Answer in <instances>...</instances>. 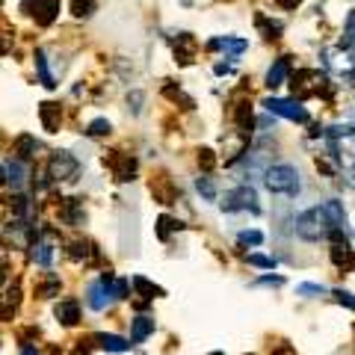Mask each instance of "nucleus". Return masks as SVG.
<instances>
[{"instance_id":"1","label":"nucleus","mask_w":355,"mask_h":355,"mask_svg":"<svg viewBox=\"0 0 355 355\" xmlns=\"http://www.w3.org/2000/svg\"><path fill=\"white\" fill-rule=\"evenodd\" d=\"M263 184H266V190H270V193L287 196V198H296L299 193H302V178H299V169H296V166H291V163L266 166Z\"/></svg>"},{"instance_id":"2","label":"nucleus","mask_w":355,"mask_h":355,"mask_svg":"<svg viewBox=\"0 0 355 355\" xmlns=\"http://www.w3.org/2000/svg\"><path fill=\"white\" fill-rule=\"evenodd\" d=\"M331 157L338 160V166L343 172L355 169V125H331L326 130Z\"/></svg>"},{"instance_id":"3","label":"nucleus","mask_w":355,"mask_h":355,"mask_svg":"<svg viewBox=\"0 0 355 355\" xmlns=\"http://www.w3.org/2000/svg\"><path fill=\"white\" fill-rule=\"evenodd\" d=\"M293 231H296V237H302L305 243H317V240L329 237V231H335V228H331L323 205H314L293 219Z\"/></svg>"},{"instance_id":"4","label":"nucleus","mask_w":355,"mask_h":355,"mask_svg":"<svg viewBox=\"0 0 355 355\" xmlns=\"http://www.w3.org/2000/svg\"><path fill=\"white\" fill-rule=\"evenodd\" d=\"M323 60H326V65L338 77H343V80H352V77H355V39L347 33V36H343L335 48H329L323 53Z\"/></svg>"},{"instance_id":"5","label":"nucleus","mask_w":355,"mask_h":355,"mask_svg":"<svg viewBox=\"0 0 355 355\" xmlns=\"http://www.w3.org/2000/svg\"><path fill=\"white\" fill-rule=\"evenodd\" d=\"M222 210H225V214H237V210H252V214H261L258 193H254L249 184L234 187V190L225 193V198H222Z\"/></svg>"},{"instance_id":"6","label":"nucleus","mask_w":355,"mask_h":355,"mask_svg":"<svg viewBox=\"0 0 355 355\" xmlns=\"http://www.w3.org/2000/svg\"><path fill=\"white\" fill-rule=\"evenodd\" d=\"M113 284H116L113 272H104L98 282H92V284L86 287V305L92 308V311H104L110 302H113V296H116Z\"/></svg>"},{"instance_id":"7","label":"nucleus","mask_w":355,"mask_h":355,"mask_svg":"<svg viewBox=\"0 0 355 355\" xmlns=\"http://www.w3.org/2000/svg\"><path fill=\"white\" fill-rule=\"evenodd\" d=\"M263 107L270 110L272 116H282L287 121H299V125H305L308 121V110L299 101H291V98H266Z\"/></svg>"},{"instance_id":"8","label":"nucleus","mask_w":355,"mask_h":355,"mask_svg":"<svg viewBox=\"0 0 355 355\" xmlns=\"http://www.w3.org/2000/svg\"><path fill=\"white\" fill-rule=\"evenodd\" d=\"M74 175H77V160L69 151H53L48 160V178H53V181H71Z\"/></svg>"},{"instance_id":"9","label":"nucleus","mask_w":355,"mask_h":355,"mask_svg":"<svg viewBox=\"0 0 355 355\" xmlns=\"http://www.w3.org/2000/svg\"><path fill=\"white\" fill-rule=\"evenodd\" d=\"M60 6H62V0H30V12L39 27H51L60 18Z\"/></svg>"},{"instance_id":"10","label":"nucleus","mask_w":355,"mask_h":355,"mask_svg":"<svg viewBox=\"0 0 355 355\" xmlns=\"http://www.w3.org/2000/svg\"><path fill=\"white\" fill-rule=\"evenodd\" d=\"M207 48L210 51H225L228 60H237L240 53L249 48V42L246 39H237V36H216V39L207 42Z\"/></svg>"},{"instance_id":"11","label":"nucleus","mask_w":355,"mask_h":355,"mask_svg":"<svg viewBox=\"0 0 355 355\" xmlns=\"http://www.w3.org/2000/svg\"><path fill=\"white\" fill-rule=\"evenodd\" d=\"M331 263H335L338 270H352V266H355V254H352V249H349L347 237L331 240Z\"/></svg>"},{"instance_id":"12","label":"nucleus","mask_w":355,"mask_h":355,"mask_svg":"<svg viewBox=\"0 0 355 355\" xmlns=\"http://www.w3.org/2000/svg\"><path fill=\"white\" fill-rule=\"evenodd\" d=\"M53 317H57L62 326H77L80 323V305H77V299H62V302L53 308Z\"/></svg>"},{"instance_id":"13","label":"nucleus","mask_w":355,"mask_h":355,"mask_svg":"<svg viewBox=\"0 0 355 355\" xmlns=\"http://www.w3.org/2000/svg\"><path fill=\"white\" fill-rule=\"evenodd\" d=\"M39 119H42V128L48 130V133H57L60 125H62V110L60 104H51V101H44L39 107Z\"/></svg>"},{"instance_id":"14","label":"nucleus","mask_w":355,"mask_h":355,"mask_svg":"<svg viewBox=\"0 0 355 355\" xmlns=\"http://www.w3.org/2000/svg\"><path fill=\"white\" fill-rule=\"evenodd\" d=\"M148 335H154V317L139 314L130 320V343H142Z\"/></svg>"},{"instance_id":"15","label":"nucleus","mask_w":355,"mask_h":355,"mask_svg":"<svg viewBox=\"0 0 355 355\" xmlns=\"http://www.w3.org/2000/svg\"><path fill=\"white\" fill-rule=\"evenodd\" d=\"M6 184L12 187V190H21V187L27 184V166L21 163L18 157H12V160H6Z\"/></svg>"},{"instance_id":"16","label":"nucleus","mask_w":355,"mask_h":355,"mask_svg":"<svg viewBox=\"0 0 355 355\" xmlns=\"http://www.w3.org/2000/svg\"><path fill=\"white\" fill-rule=\"evenodd\" d=\"M287 71H291V62H287V57H279L270 65V71H266V86L270 89L284 86L287 83Z\"/></svg>"},{"instance_id":"17","label":"nucleus","mask_w":355,"mask_h":355,"mask_svg":"<svg viewBox=\"0 0 355 355\" xmlns=\"http://www.w3.org/2000/svg\"><path fill=\"white\" fill-rule=\"evenodd\" d=\"M323 210H326V216L331 222V228H335V231H347V210H343V205L338 202V198H329V202H323Z\"/></svg>"},{"instance_id":"18","label":"nucleus","mask_w":355,"mask_h":355,"mask_svg":"<svg viewBox=\"0 0 355 355\" xmlns=\"http://www.w3.org/2000/svg\"><path fill=\"white\" fill-rule=\"evenodd\" d=\"M98 347H101L104 352H130L133 343L128 338H119V335H107V331H101V335H95Z\"/></svg>"},{"instance_id":"19","label":"nucleus","mask_w":355,"mask_h":355,"mask_svg":"<svg viewBox=\"0 0 355 355\" xmlns=\"http://www.w3.org/2000/svg\"><path fill=\"white\" fill-rule=\"evenodd\" d=\"M15 157L24 163V160H33L36 157V151H39V142H36V137H30V133H24V137H18L15 139Z\"/></svg>"},{"instance_id":"20","label":"nucleus","mask_w":355,"mask_h":355,"mask_svg":"<svg viewBox=\"0 0 355 355\" xmlns=\"http://www.w3.org/2000/svg\"><path fill=\"white\" fill-rule=\"evenodd\" d=\"M33 62H36V71H39V80H42V86H48V89H53L57 86V77L51 74V69H48V53H44L42 48L33 53Z\"/></svg>"},{"instance_id":"21","label":"nucleus","mask_w":355,"mask_h":355,"mask_svg":"<svg viewBox=\"0 0 355 355\" xmlns=\"http://www.w3.org/2000/svg\"><path fill=\"white\" fill-rule=\"evenodd\" d=\"M15 311H18V291L0 293V320H12Z\"/></svg>"},{"instance_id":"22","label":"nucleus","mask_w":355,"mask_h":355,"mask_svg":"<svg viewBox=\"0 0 355 355\" xmlns=\"http://www.w3.org/2000/svg\"><path fill=\"white\" fill-rule=\"evenodd\" d=\"M130 284L137 287V291H139L142 296H146V299H157V296H163V291H160V287H157V284H151L148 279H142V275H133V279H130Z\"/></svg>"},{"instance_id":"23","label":"nucleus","mask_w":355,"mask_h":355,"mask_svg":"<svg viewBox=\"0 0 355 355\" xmlns=\"http://www.w3.org/2000/svg\"><path fill=\"white\" fill-rule=\"evenodd\" d=\"M33 261H36L39 266H51V261H53V246L51 243H36V246H33Z\"/></svg>"},{"instance_id":"24","label":"nucleus","mask_w":355,"mask_h":355,"mask_svg":"<svg viewBox=\"0 0 355 355\" xmlns=\"http://www.w3.org/2000/svg\"><path fill=\"white\" fill-rule=\"evenodd\" d=\"M196 190L202 193L207 202H214V198H216V187H214V181H210L207 175H198V178H196Z\"/></svg>"},{"instance_id":"25","label":"nucleus","mask_w":355,"mask_h":355,"mask_svg":"<svg viewBox=\"0 0 355 355\" xmlns=\"http://www.w3.org/2000/svg\"><path fill=\"white\" fill-rule=\"evenodd\" d=\"M95 12V0H71V15L74 18H89Z\"/></svg>"},{"instance_id":"26","label":"nucleus","mask_w":355,"mask_h":355,"mask_svg":"<svg viewBox=\"0 0 355 355\" xmlns=\"http://www.w3.org/2000/svg\"><path fill=\"white\" fill-rule=\"evenodd\" d=\"M178 228H181V222H175L172 216H160L157 219V237L160 240H169V234H172V231H178Z\"/></svg>"},{"instance_id":"27","label":"nucleus","mask_w":355,"mask_h":355,"mask_svg":"<svg viewBox=\"0 0 355 355\" xmlns=\"http://www.w3.org/2000/svg\"><path fill=\"white\" fill-rule=\"evenodd\" d=\"M110 130H113V125H110L107 119H95V121H89V128H86L89 137H110Z\"/></svg>"},{"instance_id":"28","label":"nucleus","mask_w":355,"mask_h":355,"mask_svg":"<svg viewBox=\"0 0 355 355\" xmlns=\"http://www.w3.org/2000/svg\"><path fill=\"white\" fill-rule=\"evenodd\" d=\"M36 293H39L42 299H51V296H57V293H60V279H57V275H51L48 282L36 287Z\"/></svg>"},{"instance_id":"29","label":"nucleus","mask_w":355,"mask_h":355,"mask_svg":"<svg viewBox=\"0 0 355 355\" xmlns=\"http://www.w3.org/2000/svg\"><path fill=\"white\" fill-rule=\"evenodd\" d=\"M237 240L243 243V246H261V243H263V234H261V231H240Z\"/></svg>"},{"instance_id":"30","label":"nucleus","mask_w":355,"mask_h":355,"mask_svg":"<svg viewBox=\"0 0 355 355\" xmlns=\"http://www.w3.org/2000/svg\"><path fill=\"white\" fill-rule=\"evenodd\" d=\"M296 293H299V296L314 299V296H326V287H323V284H299V287H296Z\"/></svg>"},{"instance_id":"31","label":"nucleus","mask_w":355,"mask_h":355,"mask_svg":"<svg viewBox=\"0 0 355 355\" xmlns=\"http://www.w3.org/2000/svg\"><path fill=\"white\" fill-rule=\"evenodd\" d=\"M331 296H335V302H338V305L355 311V296H352L349 291H340V287H338V291H331Z\"/></svg>"},{"instance_id":"32","label":"nucleus","mask_w":355,"mask_h":355,"mask_svg":"<svg viewBox=\"0 0 355 355\" xmlns=\"http://www.w3.org/2000/svg\"><path fill=\"white\" fill-rule=\"evenodd\" d=\"M69 254H71L74 261H80V258L86 261V258H89V243H86V240H74V243H71V252H69Z\"/></svg>"},{"instance_id":"33","label":"nucleus","mask_w":355,"mask_h":355,"mask_svg":"<svg viewBox=\"0 0 355 355\" xmlns=\"http://www.w3.org/2000/svg\"><path fill=\"white\" fill-rule=\"evenodd\" d=\"M249 263L252 266H261V270H272L275 258H266V254H249Z\"/></svg>"},{"instance_id":"34","label":"nucleus","mask_w":355,"mask_h":355,"mask_svg":"<svg viewBox=\"0 0 355 355\" xmlns=\"http://www.w3.org/2000/svg\"><path fill=\"white\" fill-rule=\"evenodd\" d=\"M198 163H202L205 169H210V166L216 163V160H214V151H202V157H198Z\"/></svg>"},{"instance_id":"35","label":"nucleus","mask_w":355,"mask_h":355,"mask_svg":"<svg viewBox=\"0 0 355 355\" xmlns=\"http://www.w3.org/2000/svg\"><path fill=\"white\" fill-rule=\"evenodd\" d=\"M258 284H275V287H279V284H284V279H282V275H266V279H261Z\"/></svg>"},{"instance_id":"36","label":"nucleus","mask_w":355,"mask_h":355,"mask_svg":"<svg viewBox=\"0 0 355 355\" xmlns=\"http://www.w3.org/2000/svg\"><path fill=\"white\" fill-rule=\"evenodd\" d=\"M347 33H349V36L355 39V9H352L349 15H347Z\"/></svg>"},{"instance_id":"37","label":"nucleus","mask_w":355,"mask_h":355,"mask_svg":"<svg viewBox=\"0 0 355 355\" xmlns=\"http://www.w3.org/2000/svg\"><path fill=\"white\" fill-rule=\"evenodd\" d=\"M299 3H302V0H279V6H282V9H296Z\"/></svg>"},{"instance_id":"38","label":"nucleus","mask_w":355,"mask_h":355,"mask_svg":"<svg viewBox=\"0 0 355 355\" xmlns=\"http://www.w3.org/2000/svg\"><path fill=\"white\" fill-rule=\"evenodd\" d=\"M343 181H347V187H352V190H355V169L352 172H343Z\"/></svg>"},{"instance_id":"39","label":"nucleus","mask_w":355,"mask_h":355,"mask_svg":"<svg viewBox=\"0 0 355 355\" xmlns=\"http://www.w3.org/2000/svg\"><path fill=\"white\" fill-rule=\"evenodd\" d=\"M21 355H39L36 347H21Z\"/></svg>"},{"instance_id":"40","label":"nucleus","mask_w":355,"mask_h":355,"mask_svg":"<svg viewBox=\"0 0 355 355\" xmlns=\"http://www.w3.org/2000/svg\"><path fill=\"white\" fill-rule=\"evenodd\" d=\"M0 181H6V172L3 169H0Z\"/></svg>"},{"instance_id":"41","label":"nucleus","mask_w":355,"mask_h":355,"mask_svg":"<svg viewBox=\"0 0 355 355\" xmlns=\"http://www.w3.org/2000/svg\"><path fill=\"white\" fill-rule=\"evenodd\" d=\"M210 355H222V352H210Z\"/></svg>"}]
</instances>
